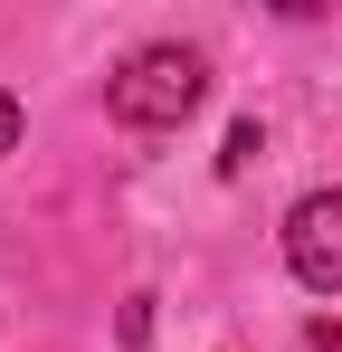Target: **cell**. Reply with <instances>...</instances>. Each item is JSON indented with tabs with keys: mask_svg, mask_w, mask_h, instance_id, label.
Masks as SVG:
<instances>
[{
	"mask_svg": "<svg viewBox=\"0 0 342 352\" xmlns=\"http://www.w3.org/2000/svg\"><path fill=\"white\" fill-rule=\"evenodd\" d=\"M285 267H295V286L342 295V190H304L285 210Z\"/></svg>",
	"mask_w": 342,
	"mask_h": 352,
	"instance_id": "2",
	"label": "cell"
},
{
	"mask_svg": "<svg viewBox=\"0 0 342 352\" xmlns=\"http://www.w3.org/2000/svg\"><path fill=\"white\" fill-rule=\"evenodd\" d=\"M209 96V58L200 48H133V58L105 76V105H114V124H133V133H171V124L190 115Z\"/></svg>",
	"mask_w": 342,
	"mask_h": 352,
	"instance_id": "1",
	"label": "cell"
},
{
	"mask_svg": "<svg viewBox=\"0 0 342 352\" xmlns=\"http://www.w3.org/2000/svg\"><path fill=\"white\" fill-rule=\"evenodd\" d=\"M10 143H19V96L0 86V153H10Z\"/></svg>",
	"mask_w": 342,
	"mask_h": 352,
	"instance_id": "3",
	"label": "cell"
}]
</instances>
